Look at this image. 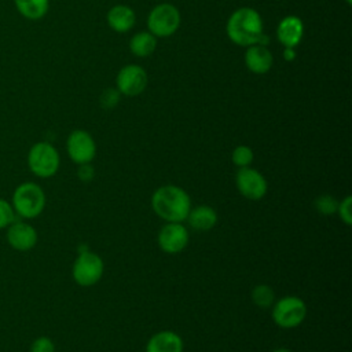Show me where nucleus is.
<instances>
[{
    "label": "nucleus",
    "instance_id": "obj_25",
    "mask_svg": "<svg viewBox=\"0 0 352 352\" xmlns=\"http://www.w3.org/2000/svg\"><path fill=\"white\" fill-rule=\"evenodd\" d=\"M29 352H55V344L51 338L40 336L32 342Z\"/></svg>",
    "mask_w": 352,
    "mask_h": 352
},
{
    "label": "nucleus",
    "instance_id": "obj_13",
    "mask_svg": "<svg viewBox=\"0 0 352 352\" xmlns=\"http://www.w3.org/2000/svg\"><path fill=\"white\" fill-rule=\"evenodd\" d=\"M302 33H304V25L301 19L294 15L285 16L276 28V37L279 43L283 47H289V48H294L298 45V43L302 38Z\"/></svg>",
    "mask_w": 352,
    "mask_h": 352
},
{
    "label": "nucleus",
    "instance_id": "obj_18",
    "mask_svg": "<svg viewBox=\"0 0 352 352\" xmlns=\"http://www.w3.org/2000/svg\"><path fill=\"white\" fill-rule=\"evenodd\" d=\"M18 12L30 21L41 19L50 8V0H14Z\"/></svg>",
    "mask_w": 352,
    "mask_h": 352
},
{
    "label": "nucleus",
    "instance_id": "obj_30",
    "mask_svg": "<svg viewBox=\"0 0 352 352\" xmlns=\"http://www.w3.org/2000/svg\"><path fill=\"white\" fill-rule=\"evenodd\" d=\"M345 1H346L348 4H351V3H352V0H345Z\"/></svg>",
    "mask_w": 352,
    "mask_h": 352
},
{
    "label": "nucleus",
    "instance_id": "obj_23",
    "mask_svg": "<svg viewBox=\"0 0 352 352\" xmlns=\"http://www.w3.org/2000/svg\"><path fill=\"white\" fill-rule=\"evenodd\" d=\"M16 220V213L11 202L0 198V230L7 228L12 221Z\"/></svg>",
    "mask_w": 352,
    "mask_h": 352
},
{
    "label": "nucleus",
    "instance_id": "obj_28",
    "mask_svg": "<svg viewBox=\"0 0 352 352\" xmlns=\"http://www.w3.org/2000/svg\"><path fill=\"white\" fill-rule=\"evenodd\" d=\"M294 48H289V47H285V51H283V58L286 60H293L294 59Z\"/></svg>",
    "mask_w": 352,
    "mask_h": 352
},
{
    "label": "nucleus",
    "instance_id": "obj_20",
    "mask_svg": "<svg viewBox=\"0 0 352 352\" xmlns=\"http://www.w3.org/2000/svg\"><path fill=\"white\" fill-rule=\"evenodd\" d=\"M250 298L260 308H270L275 302V290L265 283L256 285L250 292Z\"/></svg>",
    "mask_w": 352,
    "mask_h": 352
},
{
    "label": "nucleus",
    "instance_id": "obj_24",
    "mask_svg": "<svg viewBox=\"0 0 352 352\" xmlns=\"http://www.w3.org/2000/svg\"><path fill=\"white\" fill-rule=\"evenodd\" d=\"M336 214H338V217L345 226L352 224V197L351 195H346L342 201L338 202Z\"/></svg>",
    "mask_w": 352,
    "mask_h": 352
},
{
    "label": "nucleus",
    "instance_id": "obj_26",
    "mask_svg": "<svg viewBox=\"0 0 352 352\" xmlns=\"http://www.w3.org/2000/svg\"><path fill=\"white\" fill-rule=\"evenodd\" d=\"M120 100V92L118 89H113V88H107L102 96H100V104L104 109H113Z\"/></svg>",
    "mask_w": 352,
    "mask_h": 352
},
{
    "label": "nucleus",
    "instance_id": "obj_14",
    "mask_svg": "<svg viewBox=\"0 0 352 352\" xmlns=\"http://www.w3.org/2000/svg\"><path fill=\"white\" fill-rule=\"evenodd\" d=\"M183 348L182 337L172 330L154 333L146 344V352H183Z\"/></svg>",
    "mask_w": 352,
    "mask_h": 352
},
{
    "label": "nucleus",
    "instance_id": "obj_12",
    "mask_svg": "<svg viewBox=\"0 0 352 352\" xmlns=\"http://www.w3.org/2000/svg\"><path fill=\"white\" fill-rule=\"evenodd\" d=\"M38 241V234L33 226L23 220H15L7 227V242L18 252L32 250Z\"/></svg>",
    "mask_w": 352,
    "mask_h": 352
},
{
    "label": "nucleus",
    "instance_id": "obj_21",
    "mask_svg": "<svg viewBox=\"0 0 352 352\" xmlns=\"http://www.w3.org/2000/svg\"><path fill=\"white\" fill-rule=\"evenodd\" d=\"M338 199L334 195L330 194H322L319 195L315 202L314 206L316 209L318 213H320L322 216H333L337 213V208H338Z\"/></svg>",
    "mask_w": 352,
    "mask_h": 352
},
{
    "label": "nucleus",
    "instance_id": "obj_19",
    "mask_svg": "<svg viewBox=\"0 0 352 352\" xmlns=\"http://www.w3.org/2000/svg\"><path fill=\"white\" fill-rule=\"evenodd\" d=\"M157 47V38L150 32H139L132 36L129 41V50L133 55L146 58L154 52Z\"/></svg>",
    "mask_w": 352,
    "mask_h": 352
},
{
    "label": "nucleus",
    "instance_id": "obj_17",
    "mask_svg": "<svg viewBox=\"0 0 352 352\" xmlns=\"http://www.w3.org/2000/svg\"><path fill=\"white\" fill-rule=\"evenodd\" d=\"M135 12L128 6H114L107 12L109 26L118 33H125L135 25Z\"/></svg>",
    "mask_w": 352,
    "mask_h": 352
},
{
    "label": "nucleus",
    "instance_id": "obj_29",
    "mask_svg": "<svg viewBox=\"0 0 352 352\" xmlns=\"http://www.w3.org/2000/svg\"><path fill=\"white\" fill-rule=\"evenodd\" d=\"M272 352H292V351L287 349V348H276V349H274Z\"/></svg>",
    "mask_w": 352,
    "mask_h": 352
},
{
    "label": "nucleus",
    "instance_id": "obj_2",
    "mask_svg": "<svg viewBox=\"0 0 352 352\" xmlns=\"http://www.w3.org/2000/svg\"><path fill=\"white\" fill-rule=\"evenodd\" d=\"M228 38L241 47H249L260 43L263 33V19L260 14L250 8L242 7L235 10L227 22Z\"/></svg>",
    "mask_w": 352,
    "mask_h": 352
},
{
    "label": "nucleus",
    "instance_id": "obj_8",
    "mask_svg": "<svg viewBox=\"0 0 352 352\" xmlns=\"http://www.w3.org/2000/svg\"><path fill=\"white\" fill-rule=\"evenodd\" d=\"M235 186L242 197L250 201H258L265 197L268 183L265 177L254 168H238L235 173Z\"/></svg>",
    "mask_w": 352,
    "mask_h": 352
},
{
    "label": "nucleus",
    "instance_id": "obj_6",
    "mask_svg": "<svg viewBox=\"0 0 352 352\" xmlns=\"http://www.w3.org/2000/svg\"><path fill=\"white\" fill-rule=\"evenodd\" d=\"M103 272L104 263L99 254L89 249L78 252L72 267V276L77 285L82 287L94 286L102 279Z\"/></svg>",
    "mask_w": 352,
    "mask_h": 352
},
{
    "label": "nucleus",
    "instance_id": "obj_11",
    "mask_svg": "<svg viewBox=\"0 0 352 352\" xmlns=\"http://www.w3.org/2000/svg\"><path fill=\"white\" fill-rule=\"evenodd\" d=\"M117 89L126 96L142 94L147 85V73L139 65H126L117 74Z\"/></svg>",
    "mask_w": 352,
    "mask_h": 352
},
{
    "label": "nucleus",
    "instance_id": "obj_22",
    "mask_svg": "<svg viewBox=\"0 0 352 352\" xmlns=\"http://www.w3.org/2000/svg\"><path fill=\"white\" fill-rule=\"evenodd\" d=\"M254 158V154H253V150L246 146V144H239L236 146L232 153H231V161L235 166L238 168H246V166H250L252 161Z\"/></svg>",
    "mask_w": 352,
    "mask_h": 352
},
{
    "label": "nucleus",
    "instance_id": "obj_15",
    "mask_svg": "<svg viewBox=\"0 0 352 352\" xmlns=\"http://www.w3.org/2000/svg\"><path fill=\"white\" fill-rule=\"evenodd\" d=\"M274 58L271 51L263 44L249 45L245 52V63L246 67L256 74L267 73L272 66Z\"/></svg>",
    "mask_w": 352,
    "mask_h": 352
},
{
    "label": "nucleus",
    "instance_id": "obj_5",
    "mask_svg": "<svg viewBox=\"0 0 352 352\" xmlns=\"http://www.w3.org/2000/svg\"><path fill=\"white\" fill-rule=\"evenodd\" d=\"M307 304L297 296H286L275 300L272 304L271 318L280 329L298 327L307 318Z\"/></svg>",
    "mask_w": 352,
    "mask_h": 352
},
{
    "label": "nucleus",
    "instance_id": "obj_27",
    "mask_svg": "<svg viewBox=\"0 0 352 352\" xmlns=\"http://www.w3.org/2000/svg\"><path fill=\"white\" fill-rule=\"evenodd\" d=\"M77 177L80 182L82 183H89L94 180L95 177V169L94 166L89 164H81L78 165V169H77Z\"/></svg>",
    "mask_w": 352,
    "mask_h": 352
},
{
    "label": "nucleus",
    "instance_id": "obj_4",
    "mask_svg": "<svg viewBox=\"0 0 352 352\" xmlns=\"http://www.w3.org/2000/svg\"><path fill=\"white\" fill-rule=\"evenodd\" d=\"M60 165L58 150L48 142L34 143L28 153V166L30 172L40 177L48 179L56 175Z\"/></svg>",
    "mask_w": 352,
    "mask_h": 352
},
{
    "label": "nucleus",
    "instance_id": "obj_10",
    "mask_svg": "<svg viewBox=\"0 0 352 352\" xmlns=\"http://www.w3.org/2000/svg\"><path fill=\"white\" fill-rule=\"evenodd\" d=\"M158 246L164 253L176 254L188 245V231L183 223H165L158 232Z\"/></svg>",
    "mask_w": 352,
    "mask_h": 352
},
{
    "label": "nucleus",
    "instance_id": "obj_1",
    "mask_svg": "<svg viewBox=\"0 0 352 352\" xmlns=\"http://www.w3.org/2000/svg\"><path fill=\"white\" fill-rule=\"evenodd\" d=\"M151 209L166 223H183L191 209V198L184 188L165 184L153 192Z\"/></svg>",
    "mask_w": 352,
    "mask_h": 352
},
{
    "label": "nucleus",
    "instance_id": "obj_3",
    "mask_svg": "<svg viewBox=\"0 0 352 352\" xmlns=\"http://www.w3.org/2000/svg\"><path fill=\"white\" fill-rule=\"evenodd\" d=\"M45 192L33 182L21 183L12 192L11 205L15 213L26 220L38 217L45 208Z\"/></svg>",
    "mask_w": 352,
    "mask_h": 352
},
{
    "label": "nucleus",
    "instance_id": "obj_9",
    "mask_svg": "<svg viewBox=\"0 0 352 352\" xmlns=\"http://www.w3.org/2000/svg\"><path fill=\"white\" fill-rule=\"evenodd\" d=\"M66 150L74 164H89L96 155V143L91 133L84 129H76L67 136Z\"/></svg>",
    "mask_w": 352,
    "mask_h": 352
},
{
    "label": "nucleus",
    "instance_id": "obj_16",
    "mask_svg": "<svg viewBox=\"0 0 352 352\" xmlns=\"http://www.w3.org/2000/svg\"><path fill=\"white\" fill-rule=\"evenodd\" d=\"M187 223L197 231H209L217 224V212L209 205H198L191 208L187 216Z\"/></svg>",
    "mask_w": 352,
    "mask_h": 352
},
{
    "label": "nucleus",
    "instance_id": "obj_7",
    "mask_svg": "<svg viewBox=\"0 0 352 352\" xmlns=\"http://www.w3.org/2000/svg\"><path fill=\"white\" fill-rule=\"evenodd\" d=\"M148 32L155 37H169L180 26V12L169 3L155 6L147 18Z\"/></svg>",
    "mask_w": 352,
    "mask_h": 352
}]
</instances>
